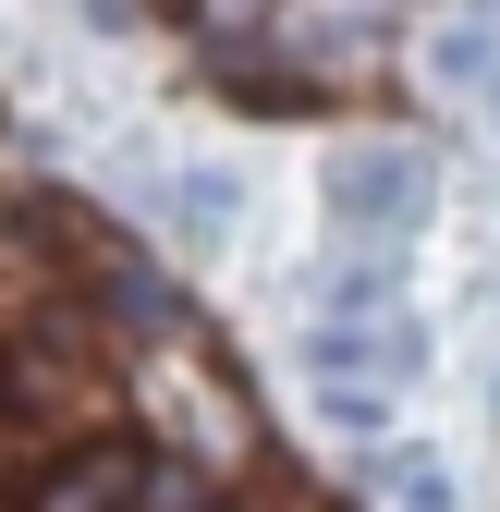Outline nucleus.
<instances>
[{
    "label": "nucleus",
    "mask_w": 500,
    "mask_h": 512,
    "mask_svg": "<svg viewBox=\"0 0 500 512\" xmlns=\"http://www.w3.org/2000/svg\"><path fill=\"white\" fill-rule=\"evenodd\" d=\"M135 512H220V488H208V464H147Z\"/></svg>",
    "instance_id": "423d86ee"
},
{
    "label": "nucleus",
    "mask_w": 500,
    "mask_h": 512,
    "mask_svg": "<svg viewBox=\"0 0 500 512\" xmlns=\"http://www.w3.org/2000/svg\"><path fill=\"white\" fill-rule=\"evenodd\" d=\"M98 403V378H86V305H37V317H13L0 330V415L13 427H74Z\"/></svg>",
    "instance_id": "f257e3e1"
},
{
    "label": "nucleus",
    "mask_w": 500,
    "mask_h": 512,
    "mask_svg": "<svg viewBox=\"0 0 500 512\" xmlns=\"http://www.w3.org/2000/svg\"><path fill=\"white\" fill-rule=\"evenodd\" d=\"M0 512H13V500H0Z\"/></svg>",
    "instance_id": "6e6552de"
},
{
    "label": "nucleus",
    "mask_w": 500,
    "mask_h": 512,
    "mask_svg": "<svg viewBox=\"0 0 500 512\" xmlns=\"http://www.w3.org/2000/svg\"><path fill=\"white\" fill-rule=\"evenodd\" d=\"M391 500H403V512H452V476H440V464H415V452H403V464H391Z\"/></svg>",
    "instance_id": "0eeeda50"
},
{
    "label": "nucleus",
    "mask_w": 500,
    "mask_h": 512,
    "mask_svg": "<svg viewBox=\"0 0 500 512\" xmlns=\"http://www.w3.org/2000/svg\"><path fill=\"white\" fill-rule=\"evenodd\" d=\"M135 452L122 439H86V452H61L49 476H37V512H135Z\"/></svg>",
    "instance_id": "20e7f679"
},
{
    "label": "nucleus",
    "mask_w": 500,
    "mask_h": 512,
    "mask_svg": "<svg viewBox=\"0 0 500 512\" xmlns=\"http://www.w3.org/2000/svg\"><path fill=\"white\" fill-rule=\"evenodd\" d=\"M98 317H110L122 342H171V330H183V293H171V281L147 269V256L98 244Z\"/></svg>",
    "instance_id": "7ed1b4c3"
},
{
    "label": "nucleus",
    "mask_w": 500,
    "mask_h": 512,
    "mask_svg": "<svg viewBox=\"0 0 500 512\" xmlns=\"http://www.w3.org/2000/svg\"><path fill=\"white\" fill-rule=\"evenodd\" d=\"M232 208H244L232 171H171V220H183V232H232Z\"/></svg>",
    "instance_id": "39448f33"
},
{
    "label": "nucleus",
    "mask_w": 500,
    "mask_h": 512,
    "mask_svg": "<svg viewBox=\"0 0 500 512\" xmlns=\"http://www.w3.org/2000/svg\"><path fill=\"white\" fill-rule=\"evenodd\" d=\"M330 220H342L354 244H403V232L427 220V159L391 147V135L342 147V159H330Z\"/></svg>",
    "instance_id": "f03ea898"
}]
</instances>
